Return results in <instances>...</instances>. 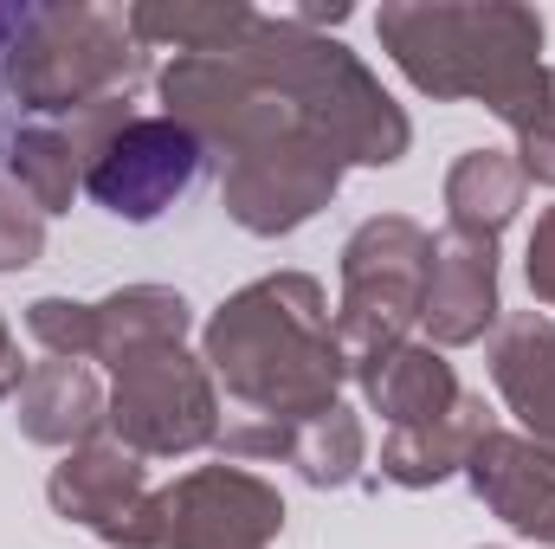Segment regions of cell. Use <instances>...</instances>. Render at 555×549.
Returning <instances> with one entry per match:
<instances>
[{
	"instance_id": "6da1fadb",
	"label": "cell",
	"mask_w": 555,
	"mask_h": 549,
	"mask_svg": "<svg viewBox=\"0 0 555 549\" xmlns=\"http://www.w3.org/2000/svg\"><path fill=\"white\" fill-rule=\"evenodd\" d=\"M382 52L433 104H485L530 137L555 117V72L543 65V13L517 0H388L375 13Z\"/></svg>"
},
{
	"instance_id": "7a4b0ae2",
	"label": "cell",
	"mask_w": 555,
	"mask_h": 549,
	"mask_svg": "<svg viewBox=\"0 0 555 549\" xmlns=\"http://www.w3.org/2000/svg\"><path fill=\"white\" fill-rule=\"evenodd\" d=\"M201 362L253 420H310L336 408L349 362L336 343L330 291L310 272H266L240 284L201 323Z\"/></svg>"
},
{
	"instance_id": "3957f363",
	"label": "cell",
	"mask_w": 555,
	"mask_h": 549,
	"mask_svg": "<svg viewBox=\"0 0 555 549\" xmlns=\"http://www.w3.org/2000/svg\"><path fill=\"white\" fill-rule=\"evenodd\" d=\"M240 59L297 111V124L336 149L343 168H395L414 149L408 111L382 91V78L330 33L297 26L291 13H259L240 39Z\"/></svg>"
},
{
	"instance_id": "277c9868",
	"label": "cell",
	"mask_w": 555,
	"mask_h": 549,
	"mask_svg": "<svg viewBox=\"0 0 555 549\" xmlns=\"http://www.w3.org/2000/svg\"><path fill=\"white\" fill-rule=\"evenodd\" d=\"M149 85V46L130 33V7H26L7 52H0V91L39 117L65 124L104 104H137Z\"/></svg>"
},
{
	"instance_id": "5b68a950",
	"label": "cell",
	"mask_w": 555,
	"mask_h": 549,
	"mask_svg": "<svg viewBox=\"0 0 555 549\" xmlns=\"http://www.w3.org/2000/svg\"><path fill=\"white\" fill-rule=\"evenodd\" d=\"M433 233L408 214H375L343 240V297H336V343L349 362V382H369L401 343H414L420 304H426Z\"/></svg>"
},
{
	"instance_id": "8992f818",
	"label": "cell",
	"mask_w": 555,
	"mask_h": 549,
	"mask_svg": "<svg viewBox=\"0 0 555 549\" xmlns=\"http://www.w3.org/2000/svg\"><path fill=\"white\" fill-rule=\"evenodd\" d=\"M85 142V194L117 214V220H162L201 175V142L188 137L175 117L137 111V104H104L85 117H65Z\"/></svg>"
},
{
	"instance_id": "52a82bcc",
	"label": "cell",
	"mask_w": 555,
	"mask_h": 549,
	"mask_svg": "<svg viewBox=\"0 0 555 549\" xmlns=\"http://www.w3.org/2000/svg\"><path fill=\"white\" fill-rule=\"evenodd\" d=\"M104 433L130 446L137 459H188L220 439V388L188 343L149 349L111 375Z\"/></svg>"
},
{
	"instance_id": "ba28073f",
	"label": "cell",
	"mask_w": 555,
	"mask_h": 549,
	"mask_svg": "<svg viewBox=\"0 0 555 549\" xmlns=\"http://www.w3.org/2000/svg\"><path fill=\"white\" fill-rule=\"evenodd\" d=\"M284 498L246 465H194L149 498V549H272Z\"/></svg>"
},
{
	"instance_id": "9c48e42d",
	"label": "cell",
	"mask_w": 555,
	"mask_h": 549,
	"mask_svg": "<svg viewBox=\"0 0 555 549\" xmlns=\"http://www.w3.org/2000/svg\"><path fill=\"white\" fill-rule=\"evenodd\" d=\"M336 194H343V162L310 130L259 142L220 168V207L253 240H284V233L310 227Z\"/></svg>"
},
{
	"instance_id": "30bf717a",
	"label": "cell",
	"mask_w": 555,
	"mask_h": 549,
	"mask_svg": "<svg viewBox=\"0 0 555 549\" xmlns=\"http://www.w3.org/2000/svg\"><path fill=\"white\" fill-rule=\"evenodd\" d=\"M149 498H155L149 459H137L130 446H117L111 433L72 446L52 465V478H46L52 518L91 531L98 544H111V549H149Z\"/></svg>"
},
{
	"instance_id": "8fae6325",
	"label": "cell",
	"mask_w": 555,
	"mask_h": 549,
	"mask_svg": "<svg viewBox=\"0 0 555 549\" xmlns=\"http://www.w3.org/2000/svg\"><path fill=\"white\" fill-rule=\"evenodd\" d=\"M504 317L498 297V240H472V233H433V266H426V304H420V330L433 349H465L485 343Z\"/></svg>"
},
{
	"instance_id": "7c38bea8",
	"label": "cell",
	"mask_w": 555,
	"mask_h": 549,
	"mask_svg": "<svg viewBox=\"0 0 555 549\" xmlns=\"http://www.w3.org/2000/svg\"><path fill=\"white\" fill-rule=\"evenodd\" d=\"M485 362H491V388L517 413L524 439L555 465V317L504 310L485 343Z\"/></svg>"
},
{
	"instance_id": "4fadbf2b",
	"label": "cell",
	"mask_w": 555,
	"mask_h": 549,
	"mask_svg": "<svg viewBox=\"0 0 555 549\" xmlns=\"http://www.w3.org/2000/svg\"><path fill=\"white\" fill-rule=\"evenodd\" d=\"M465 485L504 531L555 549V465L524 433H485L478 452L465 459Z\"/></svg>"
},
{
	"instance_id": "5bb4252c",
	"label": "cell",
	"mask_w": 555,
	"mask_h": 549,
	"mask_svg": "<svg viewBox=\"0 0 555 549\" xmlns=\"http://www.w3.org/2000/svg\"><path fill=\"white\" fill-rule=\"evenodd\" d=\"M104 408H111V388L98 382L91 362H59V356H46V362L26 369V382H20V395H13V426H20V439H33V446L72 452V446H85V439H104Z\"/></svg>"
},
{
	"instance_id": "9a60e30c",
	"label": "cell",
	"mask_w": 555,
	"mask_h": 549,
	"mask_svg": "<svg viewBox=\"0 0 555 549\" xmlns=\"http://www.w3.org/2000/svg\"><path fill=\"white\" fill-rule=\"evenodd\" d=\"M498 433V413L485 395H459V408L426 420V426H395L382 439V478L401 491H433L446 478L465 472V459L478 452V439Z\"/></svg>"
},
{
	"instance_id": "2e32d148",
	"label": "cell",
	"mask_w": 555,
	"mask_h": 549,
	"mask_svg": "<svg viewBox=\"0 0 555 549\" xmlns=\"http://www.w3.org/2000/svg\"><path fill=\"white\" fill-rule=\"evenodd\" d=\"M91 317H98V356L91 362H104L111 375L149 349L188 343V330H194V304L175 284H124V291L98 297Z\"/></svg>"
},
{
	"instance_id": "e0dca14e",
	"label": "cell",
	"mask_w": 555,
	"mask_h": 549,
	"mask_svg": "<svg viewBox=\"0 0 555 549\" xmlns=\"http://www.w3.org/2000/svg\"><path fill=\"white\" fill-rule=\"evenodd\" d=\"M524 168L511 149H465L446 168V227L472 233V240H498L517 214H524Z\"/></svg>"
},
{
	"instance_id": "ac0fdd59",
	"label": "cell",
	"mask_w": 555,
	"mask_h": 549,
	"mask_svg": "<svg viewBox=\"0 0 555 549\" xmlns=\"http://www.w3.org/2000/svg\"><path fill=\"white\" fill-rule=\"evenodd\" d=\"M362 395H369V413H382L388 433H395V426H426V420L452 413L465 388H459L446 349H433V343L414 336V343H401V349L362 382Z\"/></svg>"
},
{
	"instance_id": "d6986e66",
	"label": "cell",
	"mask_w": 555,
	"mask_h": 549,
	"mask_svg": "<svg viewBox=\"0 0 555 549\" xmlns=\"http://www.w3.org/2000/svg\"><path fill=\"white\" fill-rule=\"evenodd\" d=\"M7 181L52 220L72 214V201L85 194V149L72 137V124H26L7 137Z\"/></svg>"
},
{
	"instance_id": "ffe728a7",
	"label": "cell",
	"mask_w": 555,
	"mask_h": 549,
	"mask_svg": "<svg viewBox=\"0 0 555 549\" xmlns=\"http://www.w3.org/2000/svg\"><path fill=\"white\" fill-rule=\"evenodd\" d=\"M284 465H297V478L317 485V491L356 485L362 465H369V426H362V413L349 408V401H336V408L310 413V420H291L284 426Z\"/></svg>"
},
{
	"instance_id": "44dd1931",
	"label": "cell",
	"mask_w": 555,
	"mask_h": 549,
	"mask_svg": "<svg viewBox=\"0 0 555 549\" xmlns=\"http://www.w3.org/2000/svg\"><path fill=\"white\" fill-rule=\"evenodd\" d=\"M259 20V7L246 0H142L130 7V33L137 46H175V59L188 52H233L246 39V26Z\"/></svg>"
},
{
	"instance_id": "7402d4cb",
	"label": "cell",
	"mask_w": 555,
	"mask_h": 549,
	"mask_svg": "<svg viewBox=\"0 0 555 549\" xmlns=\"http://www.w3.org/2000/svg\"><path fill=\"white\" fill-rule=\"evenodd\" d=\"M26 330H33V343H39L46 356H59V362H91V356H98V317H91V304H78V297H33V304H26Z\"/></svg>"
},
{
	"instance_id": "603a6c76",
	"label": "cell",
	"mask_w": 555,
	"mask_h": 549,
	"mask_svg": "<svg viewBox=\"0 0 555 549\" xmlns=\"http://www.w3.org/2000/svg\"><path fill=\"white\" fill-rule=\"evenodd\" d=\"M46 259V214L0 175V272H26Z\"/></svg>"
},
{
	"instance_id": "cb8c5ba5",
	"label": "cell",
	"mask_w": 555,
	"mask_h": 549,
	"mask_svg": "<svg viewBox=\"0 0 555 549\" xmlns=\"http://www.w3.org/2000/svg\"><path fill=\"white\" fill-rule=\"evenodd\" d=\"M524 278H530V297L555 310V207L537 214L530 227V246H524Z\"/></svg>"
},
{
	"instance_id": "d4e9b609",
	"label": "cell",
	"mask_w": 555,
	"mask_h": 549,
	"mask_svg": "<svg viewBox=\"0 0 555 549\" xmlns=\"http://www.w3.org/2000/svg\"><path fill=\"white\" fill-rule=\"evenodd\" d=\"M517 168H524V181H537V188H555V117L550 124H537L530 137H517Z\"/></svg>"
},
{
	"instance_id": "484cf974",
	"label": "cell",
	"mask_w": 555,
	"mask_h": 549,
	"mask_svg": "<svg viewBox=\"0 0 555 549\" xmlns=\"http://www.w3.org/2000/svg\"><path fill=\"white\" fill-rule=\"evenodd\" d=\"M20 382H26V362H20V343H13V330H7V317H0V401L20 395Z\"/></svg>"
}]
</instances>
